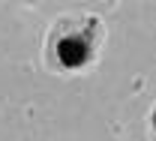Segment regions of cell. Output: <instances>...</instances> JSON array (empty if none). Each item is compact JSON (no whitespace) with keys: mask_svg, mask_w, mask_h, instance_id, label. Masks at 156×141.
I'll use <instances>...</instances> for the list:
<instances>
[{"mask_svg":"<svg viewBox=\"0 0 156 141\" xmlns=\"http://www.w3.org/2000/svg\"><path fill=\"white\" fill-rule=\"evenodd\" d=\"M105 45V24L99 15H60L45 36V66L51 72H84L99 60Z\"/></svg>","mask_w":156,"mask_h":141,"instance_id":"cell-1","label":"cell"}]
</instances>
